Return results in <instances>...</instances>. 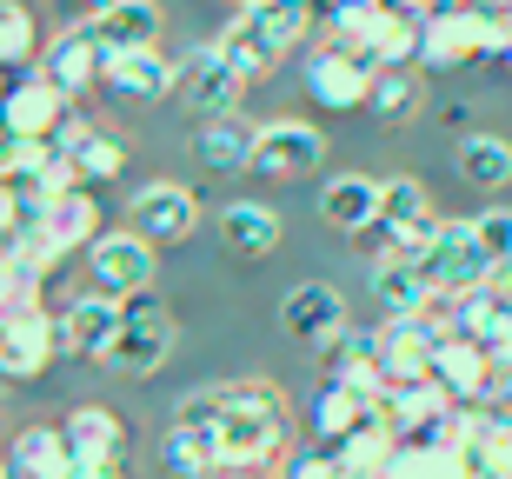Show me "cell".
Returning <instances> with one entry per match:
<instances>
[{
	"label": "cell",
	"mask_w": 512,
	"mask_h": 479,
	"mask_svg": "<svg viewBox=\"0 0 512 479\" xmlns=\"http://www.w3.org/2000/svg\"><path fill=\"white\" fill-rule=\"evenodd\" d=\"M380 413H386V426H393L399 440H433L439 426H446V413H453V400H446L439 380H413V386H386Z\"/></svg>",
	"instance_id": "cell-20"
},
{
	"label": "cell",
	"mask_w": 512,
	"mask_h": 479,
	"mask_svg": "<svg viewBox=\"0 0 512 479\" xmlns=\"http://www.w3.org/2000/svg\"><path fill=\"white\" fill-rule=\"evenodd\" d=\"M67 114H74V100H60L40 74L14 80V87L0 94V134L7 140H54Z\"/></svg>",
	"instance_id": "cell-18"
},
{
	"label": "cell",
	"mask_w": 512,
	"mask_h": 479,
	"mask_svg": "<svg viewBox=\"0 0 512 479\" xmlns=\"http://www.w3.org/2000/svg\"><path fill=\"white\" fill-rule=\"evenodd\" d=\"M453 333V320H380L373 326V353H380V380L386 386H413V380H433V353L439 340Z\"/></svg>",
	"instance_id": "cell-8"
},
{
	"label": "cell",
	"mask_w": 512,
	"mask_h": 479,
	"mask_svg": "<svg viewBox=\"0 0 512 479\" xmlns=\"http://www.w3.org/2000/svg\"><path fill=\"white\" fill-rule=\"evenodd\" d=\"M286 479H346L333 453H300V460H286Z\"/></svg>",
	"instance_id": "cell-42"
},
{
	"label": "cell",
	"mask_w": 512,
	"mask_h": 479,
	"mask_svg": "<svg viewBox=\"0 0 512 479\" xmlns=\"http://www.w3.org/2000/svg\"><path fill=\"white\" fill-rule=\"evenodd\" d=\"M253 127L247 114H220V120H200L193 127V154L207 160L213 173H247L253 167Z\"/></svg>",
	"instance_id": "cell-29"
},
{
	"label": "cell",
	"mask_w": 512,
	"mask_h": 479,
	"mask_svg": "<svg viewBox=\"0 0 512 479\" xmlns=\"http://www.w3.org/2000/svg\"><path fill=\"white\" fill-rule=\"evenodd\" d=\"M54 326H60V353L100 360L107 340H114V326H120V307H114V300H100V293H74V300L54 313Z\"/></svg>",
	"instance_id": "cell-23"
},
{
	"label": "cell",
	"mask_w": 512,
	"mask_h": 479,
	"mask_svg": "<svg viewBox=\"0 0 512 479\" xmlns=\"http://www.w3.org/2000/svg\"><path fill=\"white\" fill-rule=\"evenodd\" d=\"M127 233H140L153 253L160 247H180V240H193V227H200V200H193L180 180H147V187L127 200Z\"/></svg>",
	"instance_id": "cell-10"
},
{
	"label": "cell",
	"mask_w": 512,
	"mask_h": 479,
	"mask_svg": "<svg viewBox=\"0 0 512 479\" xmlns=\"http://www.w3.org/2000/svg\"><path fill=\"white\" fill-rule=\"evenodd\" d=\"M153 280H160V260L140 233H100L87 247V293H100V300H114V307L147 300Z\"/></svg>",
	"instance_id": "cell-6"
},
{
	"label": "cell",
	"mask_w": 512,
	"mask_h": 479,
	"mask_svg": "<svg viewBox=\"0 0 512 479\" xmlns=\"http://www.w3.org/2000/svg\"><path fill=\"white\" fill-rule=\"evenodd\" d=\"M433 227H439V213H433L426 180H413V173L380 180V233H386V247L406 253V260H419L426 240H433Z\"/></svg>",
	"instance_id": "cell-12"
},
{
	"label": "cell",
	"mask_w": 512,
	"mask_h": 479,
	"mask_svg": "<svg viewBox=\"0 0 512 479\" xmlns=\"http://www.w3.org/2000/svg\"><path fill=\"white\" fill-rule=\"evenodd\" d=\"M486 406H493L499 420L512 426V373H499V380H493V400H486Z\"/></svg>",
	"instance_id": "cell-43"
},
{
	"label": "cell",
	"mask_w": 512,
	"mask_h": 479,
	"mask_svg": "<svg viewBox=\"0 0 512 479\" xmlns=\"http://www.w3.org/2000/svg\"><path fill=\"white\" fill-rule=\"evenodd\" d=\"M326 453L340 460L346 479H386V466H393V453H399V433H393L386 420H373V426H360L353 440L326 446Z\"/></svg>",
	"instance_id": "cell-34"
},
{
	"label": "cell",
	"mask_w": 512,
	"mask_h": 479,
	"mask_svg": "<svg viewBox=\"0 0 512 479\" xmlns=\"http://www.w3.org/2000/svg\"><path fill=\"white\" fill-rule=\"evenodd\" d=\"M419 27H426V7H386L380 27H373V47H366V67H413L419 60Z\"/></svg>",
	"instance_id": "cell-32"
},
{
	"label": "cell",
	"mask_w": 512,
	"mask_h": 479,
	"mask_svg": "<svg viewBox=\"0 0 512 479\" xmlns=\"http://www.w3.org/2000/svg\"><path fill=\"white\" fill-rule=\"evenodd\" d=\"M493 293H506V300H512V267H493Z\"/></svg>",
	"instance_id": "cell-45"
},
{
	"label": "cell",
	"mask_w": 512,
	"mask_h": 479,
	"mask_svg": "<svg viewBox=\"0 0 512 479\" xmlns=\"http://www.w3.org/2000/svg\"><path fill=\"white\" fill-rule=\"evenodd\" d=\"M373 420H386L373 393H353V386H333V380L313 393V426H320V440H326V446L353 440V433H360V426H373Z\"/></svg>",
	"instance_id": "cell-31"
},
{
	"label": "cell",
	"mask_w": 512,
	"mask_h": 479,
	"mask_svg": "<svg viewBox=\"0 0 512 479\" xmlns=\"http://www.w3.org/2000/svg\"><path fill=\"white\" fill-rule=\"evenodd\" d=\"M320 213H326L333 233H373L380 227V180H373V173H340V180H326Z\"/></svg>",
	"instance_id": "cell-27"
},
{
	"label": "cell",
	"mask_w": 512,
	"mask_h": 479,
	"mask_svg": "<svg viewBox=\"0 0 512 479\" xmlns=\"http://www.w3.org/2000/svg\"><path fill=\"white\" fill-rule=\"evenodd\" d=\"M366 287H373V300H380L386 320H426V313L439 307L433 287H426V267L406 260V253H393V247L373 260V280H366Z\"/></svg>",
	"instance_id": "cell-19"
},
{
	"label": "cell",
	"mask_w": 512,
	"mask_h": 479,
	"mask_svg": "<svg viewBox=\"0 0 512 479\" xmlns=\"http://www.w3.org/2000/svg\"><path fill=\"white\" fill-rule=\"evenodd\" d=\"M506 74H512V47H506Z\"/></svg>",
	"instance_id": "cell-48"
},
{
	"label": "cell",
	"mask_w": 512,
	"mask_h": 479,
	"mask_svg": "<svg viewBox=\"0 0 512 479\" xmlns=\"http://www.w3.org/2000/svg\"><path fill=\"white\" fill-rule=\"evenodd\" d=\"M80 479H120V466H114V473H80Z\"/></svg>",
	"instance_id": "cell-46"
},
{
	"label": "cell",
	"mask_w": 512,
	"mask_h": 479,
	"mask_svg": "<svg viewBox=\"0 0 512 479\" xmlns=\"http://www.w3.org/2000/svg\"><path fill=\"white\" fill-rule=\"evenodd\" d=\"M419 107H426L419 67H380V74H373V94H366V114L373 120H386V127H413Z\"/></svg>",
	"instance_id": "cell-33"
},
{
	"label": "cell",
	"mask_w": 512,
	"mask_h": 479,
	"mask_svg": "<svg viewBox=\"0 0 512 479\" xmlns=\"http://www.w3.org/2000/svg\"><path fill=\"white\" fill-rule=\"evenodd\" d=\"M20 240H27L47 267H60L67 253H87L100 240V200L87 187H67L54 207H40L34 220H27V233H20Z\"/></svg>",
	"instance_id": "cell-7"
},
{
	"label": "cell",
	"mask_w": 512,
	"mask_h": 479,
	"mask_svg": "<svg viewBox=\"0 0 512 479\" xmlns=\"http://www.w3.org/2000/svg\"><path fill=\"white\" fill-rule=\"evenodd\" d=\"M512 47V7H426V27H419V60L413 67H473V60Z\"/></svg>",
	"instance_id": "cell-3"
},
{
	"label": "cell",
	"mask_w": 512,
	"mask_h": 479,
	"mask_svg": "<svg viewBox=\"0 0 512 479\" xmlns=\"http://www.w3.org/2000/svg\"><path fill=\"white\" fill-rule=\"evenodd\" d=\"M7 473L14 479H80L67 426H20L14 446H7Z\"/></svg>",
	"instance_id": "cell-21"
},
{
	"label": "cell",
	"mask_w": 512,
	"mask_h": 479,
	"mask_svg": "<svg viewBox=\"0 0 512 479\" xmlns=\"http://www.w3.org/2000/svg\"><path fill=\"white\" fill-rule=\"evenodd\" d=\"M280 326H286V340H300V346H313V353H326V346L340 340L353 320H346L340 287H326V280H300V287L280 300Z\"/></svg>",
	"instance_id": "cell-14"
},
{
	"label": "cell",
	"mask_w": 512,
	"mask_h": 479,
	"mask_svg": "<svg viewBox=\"0 0 512 479\" xmlns=\"http://www.w3.org/2000/svg\"><path fill=\"white\" fill-rule=\"evenodd\" d=\"M479 466H486V479H512V426H506V420L493 426V440H486Z\"/></svg>",
	"instance_id": "cell-40"
},
{
	"label": "cell",
	"mask_w": 512,
	"mask_h": 479,
	"mask_svg": "<svg viewBox=\"0 0 512 479\" xmlns=\"http://www.w3.org/2000/svg\"><path fill=\"white\" fill-rule=\"evenodd\" d=\"M40 47V27L20 0H0V67H27Z\"/></svg>",
	"instance_id": "cell-38"
},
{
	"label": "cell",
	"mask_w": 512,
	"mask_h": 479,
	"mask_svg": "<svg viewBox=\"0 0 512 479\" xmlns=\"http://www.w3.org/2000/svg\"><path fill=\"white\" fill-rule=\"evenodd\" d=\"M320 160H326V134L313 120H260L247 173H260V180H306V173H320Z\"/></svg>",
	"instance_id": "cell-9"
},
{
	"label": "cell",
	"mask_w": 512,
	"mask_h": 479,
	"mask_svg": "<svg viewBox=\"0 0 512 479\" xmlns=\"http://www.w3.org/2000/svg\"><path fill=\"white\" fill-rule=\"evenodd\" d=\"M160 27H167V14H160L153 0H107V7H94V14L80 20V34L100 47V60L153 54V47H160Z\"/></svg>",
	"instance_id": "cell-11"
},
{
	"label": "cell",
	"mask_w": 512,
	"mask_h": 479,
	"mask_svg": "<svg viewBox=\"0 0 512 479\" xmlns=\"http://www.w3.org/2000/svg\"><path fill=\"white\" fill-rule=\"evenodd\" d=\"M100 74H107V60H100V47L80 34V27H67V34H60L54 47L40 54V80H47L60 100H80Z\"/></svg>",
	"instance_id": "cell-24"
},
{
	"label": "cell",
	"mask_w": 512,
	"mask_h": 479,
	"mask_svg": "<svg viewBox=\"0 0 512 479\" xmlns=\"http://www.w3.org/2000/svg\"><path fill=\"white\" fill-rule=\"evenodd\" d=\"M173 94H187V107H200V120H220V114H240V100H247V80L233 74L227 60H220V47H187V60H180V87Z\"/></svg>",
	"instance_id": "cell-15"
},
{
	"label": "cell",
	"mask_w": 512,
	"mask_h": 479,
	"mask_svg": "<svg viewBox=\"0 0 512 479\" xmlns=\"http://www.w3.org/2000/svg\"><path fill=\"white\" fill-rule=\"evenodd\" d=\"M107 87H114L127 107H153V100H167L180 87V60H167L160 47L153 54H127V60H107Z\"/></svg>",
	"instance_id": "cell-25"
},
{
	"label": "cell",
	"mask_w": 512,
	"mask_h": 479,
	"mask_svg": "<svg viewBox=\"0 0 512 479\" xmlns=\"http://www.w3.org/2000/svg\"><path fill=\"white\" fill-rule=\"evenodd\" d=\"M20 233H27V207H20V193L7 187V180H0V253L14 247Z\"/></svg>",
	"instance_id": "cell-41"
},
{
	"label": "cell",
	"mask_w": 512,
	"mask_h": 479,
	"mask_svg": "<svg viewBox=\"0 0 512 479\" xmlns=\"http://www.w3.org/2000/svg\"><path fill=\"white\" fill-rule=\"evenodd\" d=\"M220 473H260L286 453V400L266 380H227L220 386V420H213Z\"/></svg>",
	"instance_id": "cell-1"
},
{
	"label": "cell",
	"mask_w": 512,
	"mask_h": 479,
	"mask_svg": "<svg viewBox=\"0 0 512 479\" xmlns=\"http://www.w3.org/2000/svg\"><path fill=\"white\" fill-rule=\"evenodd\" d=\"M386 479H486V466L459 446H439V440H399Z\"/></svg>",
	"instance_id": "cell-30"
},
{
	"label": "cell",
	"mask_w": 512,
	"mask_h": 479,
	"mask_svg": "<svg viewBox=\"0 0 512 479\" xmlns=\"http://www.w3.org/2000/svg\"><path fill=\"white\" fill-rule=\"evenodd\" d=\"M220 247L233 260H266V253L280 247V213L266 207V200H227L220 207Z\"/></svg>",
	"instance_id": "cell-26"
},
{
	"label": "cell",
	"mask_w": 512,
	"mask_h": 479,
	"mask_svg": "<svg viewBox=\"0 0 512 479\" xmlns=\"http://www.w3.org/2000/svg\"><path fill=\"white\" fill-rule=\"evenodd\" d=\"M486 353H493V366H499V373H512V320L499 326V340L486 346Z\"/></svg>",
	"instance_id": "cell-44"
},
{
	"label": "cell",
	"mask_w": 512,
	"mask_h": 479,
	"mask_svg": "<svg viewBox=\"0 0 512 479\" xmlns=\"http://www.w3.org/2000/svg\"><path fill=\"white\" fill-rule=\"evenodd\" d=\"M54 360H60V326L47 307L0 320V380H40Z\"/></svg>",
	"instance_id": "cell-16"
},
{
	"label": "cell",
	"mask_w": 512,
	"mask_h": 479,
	"mask_svg": "<svg viewBox=\"0 0 512 479\" xmlns=\"http://www.w3.org/2000/svg\"><path fill=\"white\" fill-rule=\"evenodd\" d=\"M313 20L320 14H313L306 0H253V7H240V14L220 27L213 47H220V60L253 87V80H266L286 54H300L306 34H313Z\"/></svg>",
	"instance_id": "cell-2"
},
{
	"label": "cell",
	"mask_w": 512,
	"mask_h": 479,
	"mask_svg": "<svg viewBox=\"0 0 512 479\" xmlns=\"http://www.w3.org/2000/svg\"><path fill=\"white\" fill-rule=\"evenodd\" d=\"M459 180H473V187H486V193H499V187H512V140H499V134H459Z\"/></svg>",
	"instance_id": "cell-35"
},
{
	"label": "cell",
	"mask_w": 512,
	"mask_h": 479,
	"mask_svg": "<svg viewBox=\"0 0 512 479\" xmlns=\"http://www.w3.org/2000/svg\"><path fill=\"white\" fill-rule=\"evenodd\" d=\"M300 80H306V94L320 100V107H333V114H353V107H366V94H373V67H366L360 54L333 47V40L300 60Z\"/></svg>",
	"instance_id": "cell-13"
},
{
	"label": "cell",
	"mask_w": 512,
	"mask_h": 479,
	"mask_svg": "<svg viewBox=\"0 0 512 479\" xmlns=\"http://www.w3.org/2000/svg\"><path fill=\"white\" fill-rule=\"evenodd\" d=\"M320 366H326V380H333V386H353V393H373V400L386 393L380 353H373V326H346L340 340L320 353Z\"/></svg>",
	"instance_id": "cell-28"
},
{
	"label": "cell",
	"mask_w": 512,
	"mask_h": 479,
	"mask_svg": "<svg viewBox=\"0 0 512 479\" xmlns=\"http://www.w3.org/2000/svg\"><path fill=\"white\" fill-rule=\"evenodd\" d=\"M160 453H167V473H173V479H213V473H220L213 433H180V426H173Z\"/></svg>",
	"instance_id": "cell-37"
},
{
	"label": "cell",
	"mask_w": 512,
	"mask_h": 479,
	"mask_svg": "<svg viewBox=\"0 0 512 479\" xmlns=\"http://www.w3.org/2000/svg\"><path fill=\"white\" fill-rule=\"evenodd\" d=\"M380 14H386L380 0H346V7H333V14H326V34H333V47H346V54H360V60H366Z\"/></svg>",
	"instance_id": "cell-36"
},
{
	"label": "cell",
	"mask_w": 512,
	"mask_h": 479,
	"mask_svg": "<svg viewBox=\"0 0 512 479\" xmlns=\"http://www.w3.org/2000/svg\"><path fill=\"white\" fill-rule=\"evenodd\" d=\"M173 340H180V326H173L167 300H127L120 307V326L114 340H107V353H100V366L107 373H120V380H147V373H160L173 353Z\"/></svg>",
	"instance_id": "cell-4"
},
{
	"label": "cell",
	"mask_w": 512,
	"mask_h": 479,
	"mask_svg": "<svg viewBox=\"0 0 512 479\" xmlns=\"http://www.w3.org/2000/svg\"><path fill=\"white\" fill-rule=\"evenodd\" d=\"M433 380L446 386V400H453V406H486V400H493L499 366H493V353H486L479 340L446 333V340H439V353H433Z\"/></svg>",
	"instance_id": "cell-17"
},
{
	"label": "cell",
	"mask_w": 512,
	"mask_h": 479,
	"mask_svg": "<svg viewBox=\"0 0 512 479\" xmlns=\"http://www.w3.org/2000/svg\"><path fill=\"white\" fill-rule=\"evenodd\" d=\"M67 446H74L80 473H114L120 453H127V426L107 406H74L67 413Z\"/></svg>",
	"instance_id": "cell-22"
},
{
	"label": "cell",
	"mask_w": 512,
	"mask_h": 479,
	"mask_svg": "<svg viewBox=\"0 0 512 479\" xmlns=\"http://www.w3.org/2000/svg\"><path fill=\"white\" fill-rule=\"evenodd\" d=\"M0 479H14V473H7V453H0Z\"/></svg>",
	"instance_id": "cell-47"
},
{
	"label": "cell",
	"mask_w": 512,
	"mask_h": 479,
	"mask_svg": "<svg viewBox=\"0 0 512 479\" xmlns=\"http://www.w3.org/2000/svg\"><path fill=\"white\" fill-rule=\"evenodd\" d=\"M473 240L486 253V267H512V207H479L473 213Z\"/></svg>",
	"instance_id": "cell-39"
},
{
	"label": "cell",
	"mask_w": 512,
	"mask_h": 479,
	"mask_svg": "<svg viewBox=\"0 0 512 479\" xmlns=\"http://www.w3.org/2000/svg\"><path fill=\"white\" fill-rule=\"evenodd\" d=\"M419 267H426V287H433L439 307H459V300L493 287V267H486V253L473 240V220H439L426 253H419Z\"/></svg>",
	"instance_id": "cell-5"
}]
</instances>
